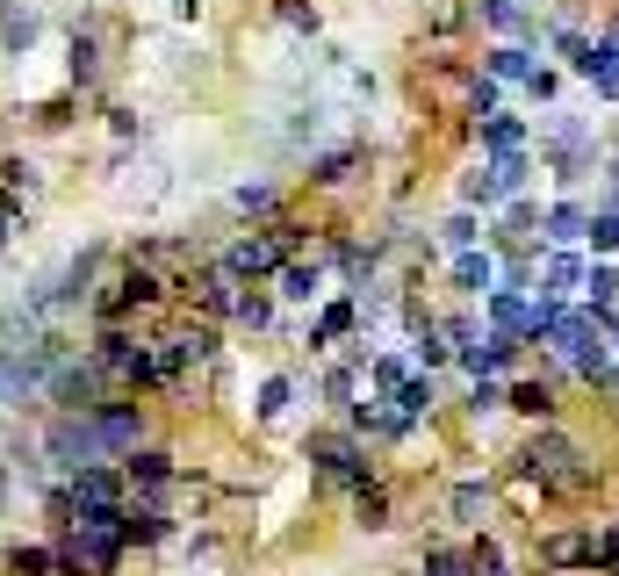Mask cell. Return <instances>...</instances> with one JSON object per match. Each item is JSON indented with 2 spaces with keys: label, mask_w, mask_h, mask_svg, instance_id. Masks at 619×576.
I'll return each mask as SVG.
<instances>
[{
  "label": "cell",
  "mask_w": 619,
  "mask_h": 576,
  "mask_svg": "<svg viewBox=\"0 0 619 576\" xmlns=\"http://www.w3.org/2000/svg\"><path fill=\"white\" fill-rule=\"evenodd\" d=\"M548 346L569 360V375L583 383H612V346H606V317L598 310H562L548 331Z\"/></svg>",
  "instance_id": "1"
},
{
  "label": "cell",
  "mask_w": 619,
  "mask_h": 576,
  "mask_svg": "<svg viewBox=\"0 0 619 576\" xmlns=\"http://www.w3.org/2000/svg\"><path fill=\"white\" fill-rule=\"evenodd\" d=\"M519 468H526V476H540L548 490H591V483H598V468H583V447L569 433H555V426H540L533 439H526Z\"/></svg>",
  "instance_id": "2"
},
{
  "label": "cell",
  "mask_w": 619,
  "mask_h": 576,
  "mask_svg": "<svg viewBox=\"0 0 619 576\" xmlns=\"http://www.w3.org/2000/svg\"><path fill=\"white\" fill-rule=\"evenodd\" d=\"M540 151H548L555 180H583V173H591V159H598V130H591V116H577V109H548V116H540Z\"/></svg>",
  "instance_id": "3"
},
{
  "label": "cell",
  "mask_w": 619,
  "mask_h": 576,
  "mask_svg": "<svg viewBox=\"0 0 619 576\" xmlns=\"http://www.w3.org/2000/svg\"><path fill=\"white\" fill-rule=\"evenodd\" d=\"M43 461H51L58 476L109 461V454H101V439H94V411H51V426H43Z\"/></svg>",
  "instance_id": "4"
},
{
  "label": "cell",
  "mask_w": 619,
  "mask_h": 576,
  "mask_svg": "<svg viewBox=\"0 0 619 576\" xmlns=\"http://www.w3.org/2000/svg\"><path fill=\"white\" fill-rule=\"evenodd\" d=\"M303 454L317 461V476L339 483V490H360V483H375V476H368V447H360L353 426H346V433H310Z\"/></svg>",
  "instance_id": "5"
},
{
  "label": "cell",
  "mask_w": 619,
  "mask_h": 576,
  "mask_svg": "<svg viewBox=\"0 0 619 576\" xmlns=\"http://www.w3.org/2000/svg\"><path fill=\"white\" fill-rule=\"evenodd\" d=\"M101 383H109V375H101L94 354H87V360L58 354L51 375H43V404H51V411H94V404H101Z\"/></svg>",
  "instance_id": "6"
},
{
  "label": "cell",
  "mask_w": 619,
  "mask_h": 576,
  "mask_svg": "<svg viewBox=\"0 0 619 576\" xmlns=\"http://www.w3.org/2000/svg\"><path fill=\"white\" fill-rule=\"evenodd\" d=\"M159 296H166V281L152 275V267H138V260H130L123 275H109V281L94 288V317H101V325H123L130 310H152Z\"/></svg>",
  "instance_id": "7"
},
{
  "label": "cell",
  "mask_w": 619,
  "mask_h": 576,
  "mask_svg": "<svg viewBox=\"0 0 619 576\" xmlns=\"http://www.w3.org/2000/svg\"><path fill=\"white\" fill-rule=\"evenodd\" d=\"M94 360H101V375H109V383H138V389H152V383H159V354H152V346H138L123 325L101 331Z\"/></svg>",
  "instance_id": "8"
},
{
  "label": "cell",
  "mask_w": 619,
  "mask_h": 576,
  "mask_svg": "<svg viewBox=\"0 0 619 576\" xmlns=\"http://www.w3.org/2000/svg\"><path fill=\"white\" fill-rule=\"evenodd\" d=\"M94 439H101V454H109V461L138 454V447H144V411H138L130 397H101V404H94Z\"/></svg>",
  "instance_id": "9"
},
{
  "label": "cell",
  "mask_w": 619,
  "mask_h": 576,
  "mask_svg": "<svg viewBox=\"0 0 619 576\" xmlns=\"http://www.w3.org/2000/svg\"><path fill=\"white\" fill-rule=\"evenodd\" d=\"M289 267V252H281V238L267 231V238H231L223 246V275L231 281H260V275H281Z\"/></svg>",
  "instance_id": "10"
},
{
  "label": "cell",
  "mask_w": 619,
  "mask_h": 576,
  "mask_svg": "<svg viewBox=\"0 0 619 576\" xmlns=\"http://www.w3.org/2000/svg\"><path fill=\"white\" fill-rule=\"evenodd\" d=\"M461 368L476 375V383H505L511 368H519V339H511V331H490V339H476V346H461Z\"/></svg>",
  "instance_id": "11"
},
{
  "label": "cell",
  "mask_w": 619,
  "mask_h": 576,
  "mask_svg": "<svg viewBox=\"0 0 619 576\" xmlns=\"http://www.w3.org/2000/svg\"><path fill=\"white\" fill-rule=\"evenodd\" d=\"M209 354H217V339H209V331H173V339H159V383H180V375L202 368Z\"/></svg>",
  "instance_id": "12"
},
{
  "label": "cell",
  "mask_w": 619,
  "mask_h": 576,
  "mask_svg": "<svg viewBox=\"0 0 619 576\" xmlns=\"http://www.w3.org/2000/svg\"><path fill=\"white\" fill-rule=\"evenodd\" d=\"M43 37V14L22 8V0H0V58H29Z\"/></svg>",
  "instance_id": "13"
},
{
  "label": "cell",
  "mask_w": 619,
  "mask_h": 576,
  "mask_svg": "<svg viewBox=\"0 0 619 576\" xmlns=\"http://www.w3.org/2000/svg\"><path fill=\"white\" fill-rule=\"evenodd\" d=\"M583 275H591V267H583V252L555 246L548 260H540V296H548V302H569V296L583 288Z\"/></svg>",
  "instance_id": "14"
},
{
  "label": "cell",
  "mask_w": 619,
  "mask_h": 576,
  "mask_svg": "<svg viewBox=\"0 0 619 576\" xmlns=\"http://www.w3.org/2000/svg\"><path fill=\"white\" fill-rule=\"evenodd\" d=\"M296 397H317V389H310V383H296V375H267L260 397H252V418H260V426H281Z\"/></svg>",
  "instance_id": "15"
},
{
  "label": "cell",
  "mask_w": 619,
  "mask_h": 576,
  "mask_svg": "<svg viewBox=\"0 0 619 576\" xmlns=\"http://www.w3.org/2000/svg\"><path fill=\"white\" fill-rule=\"evenodd\" d=\"M123 483H130V490H144V497H159L166 483H173V454H159V447L123 454Z\"/></svg>",
  "instance_id": "16"
},
{
  "label": "cell",
  "mask_w": 619,
  "mask_h": 576,
  "mask_svg": "<svg viewBox=\"0 0 619 576\" xmlns=\"http://www.w3.org/2000/svg\"><path fill=\"white\" fill-rule=\"evenodd\" d=\"M583 231H591V209L583 202H548L540 209V238H548V246H583Z\"/></svg>",
  "instance_id": "17"
},
{
  "label": "cell",
  "mask_w": 619,
  "mask_h": 576,
  "mask_svg": "<svg viewBox=\"0 0 619 576\" xmlns=\"http://www.w3.org/2000/svg\"><path fill=\"white\" fill-rule=\"evenodd\" d=\"M447 275H455L461 296H490V288H497V252H490V246H468V252H455V267H447Z\"/></svg>",
  "instance_id": "18"
},
{
  "label": "cell",
  "mask_w": 619,
  "mask_h": 576,
  "mask_svg": "<svg viewBox=\"0 0 619 576\" xmlns=\"http://www.w3.org/2000/svg\"><path fill=\"white\" fill-rule=\"evenodd\" d=\"M166 534H173V519L159 505H138V497L123 505V548H159Z\"/></svg>",
  "instance_id": "19"
},
{
  "label": "cell",
  "mask_w": 619,
  "mask_h": 576,
  "mask_svg": "<svg viewBox=\"0 0 619 576\" xmlns=\"http://www.w3.org/2000/svg\"><path fill=\"white\" fill-rule=\"evenodd\" d=\"M274 281H281L274 288L281 302H317V296H325V260H289Z\"/></svg>",
  "instance_id": "20"
},
{
  "label": "cell",
  "mask_w": 619,
  "mask_h": 576,
  "mask_svg": "<svg viewBox=\"0 0 619 576\" xmlns=\"http://www.w3.org/2000/svg\"><path fill=\"white\" fill-rule=\"evenodd\" d=\"M66 80H72V87H94V80H101V37H94V29H72V43H66Z\"/></svg>",
  "instance_id": "21"
},
{
  "label": "cell",
  "mask_w": 619,
  "mask_h": 576,
  "mask_svg": "<svg viewBox=\"0 0 619 576\" xmlns=\"http://www.w3.org/2000/svg\"><path fill=\"white\" fill-rule=\"evenodd\" d=\"M360 166H368V151H360V145H339V151H325V159H310V188H346Z\"/></svg>",
  "instance_id": "22"
},
{
  "label": "cell",
  "mask_w": 619,
  "mask_h": 576,
  "mask_svg": "<svg viewBox=\"0 0 619 576\" xmlns=\"http://www.w3.org/2000/svg\"><path fill=\"white\" fill-rule=\"evenodd\" d=\"M482 151H526V138H533V123H526V116H505V109H497V116H482Z\"/></svg>",
  "instance_id": "23"
},
{
  "label": "cell",
  "mask_w": 619,
  "mask_h": 576,
  "mask_svg": "<svg viewBox=\"0 0 619 576\" xmlns=\"http://www.w3.org/2000/svg\"><path fill=\"white\" fill-rule=\"evenodd\" d=\"M482 166H490L497 195H505V202H511V195H526V173H533V151H490V159H482Z\"/></svg>",
  "instance_id": "24"
},
{
  "label": "cell",
  "mask_w": 619,
  "mask_h": 576,
  "mask_svg": "<svg viewBox=\"0 0 619 576\" xmlns=\"http://www.w3.org/2000/svg\"><path fill=\"white\" fill-rule=\"evenodd\" d=\"M533 51H526V43H497V51H490V80L497 87H526V80H533Z\"/></svg>",
  "instance_id": "25"
},
{
  "label": "cell",
  "mask_w": 619,
  "mask_h": 576,
  "mask_svg": "<svg viewBox=\"0 0 619 576\" xmlns=\"http://www.w3.org/2000/svg\"><path fill=\"white\" fill-rule=\"evenodd\" d=\"M353 325H360V302H353V296L325 302V317H317V325H310V346H317V354H325V346H331V339H346V331H353Z\"/></svg>",
  "instance_id": "26"
},
{
  "label": "cell",
  "mask_w": 619,
  "mask_h": 576,
  "mask_svg": "<svg viewBox=\"0 0 619 576\" xmlns=\"http://www.w3.org/2000/svg\"><path fill=\"white\" fill-rule=\"evenodd\" d=\"M411 375H418V360H411V354H375V360H368V383H375V397H397V389L411 383Z\"/></svg>",
  "instance_id": "27"
},
{
  "label": "cell",
  "mask_w": 619,
  "mask_h": 576,
  "mask_svg": "<svg viewBox=\"0 0 619 576\" xmlns=\"http://www.w3.org/2000/svg\"><path fill=\"white\" fill-rule=\"evenodd\" d=\"M505 411L540 418V426H548V418H555V389H548V383H511V389H505Z\"/></svg>",
  "instance_id": "28"
},
{
  "label": "cell",
  "mask_w": 619,
  "mask_h": 576,
  "mask_svg": "<svg viewBox=\"0 0 619 576\" xmlns=\"http://www.w3.org/2000/svg\"><path fill=\"white\" fill-rule=\"evenodd\" d=\"M482 512H490V483H455V497H447V519L455 526H482Z\"/></svg>",
  "instance_id": "29"
},
{
  "label": "cell",
  "mask_w": 619,
  "mask_h": 576,
  "mask_svg": "<svg viewBox=\"0 0 619 576\" xmlns=\"http://www.w3.org/2000/svg\"><path fill=\"white\" fill-rule=\"evenodd\" d=\"M591 548H598V534H548V569H583L591 563Z\"/></svg>",
  "instance_id": "30"
},
{
  "label": "cell",
  "mask_w": 619,
  "mask_h": 576,
  "mask_svg": "<svg viewBox=\"0 0 619 576\" xmlns=\"http://www.w3.org/2000/svg\"><path fill=\"white\" fill-rule=\"evenodd\" d=\"M482 22H490V29H505V37H540V22L519 8V0H482Z\"/></svg>",
  "instance_id": "31"
},
{
  "label": "cell",
  "mask_w": 619,
  "mask_h": 576,
  "mask_svg": "<svg viewBox=\"0 0 619 576\" xmlns=\"http://www.w3.org/2000/svg\"><path fill=\"white\" fill-rule=\"evenodd\" d=\"M583 310H598V317H612V310H619V275H612L606 260H598L591 275H583Z\"/></svg>",
  "instance_id": "32"
},
{
  "label": "cell",
  "mask_w": 619,
  "mask_h": 576,
  "mask_svg": "<svg viewBox=\"0 0 619 576\" xmlns=\"http://www.w3.org/2000/svg\"><path fill=\"white\" fill-rule=\"evenodd\" d=\"M389 404H397V411H403V418H411V426H418V418H426L432 404H440V383H432V375H411V383H403V389H397V397H389Z\"/></svg>",
  "instance_id": "33"
},
{
  "label": "cell",
  "mask_w": 619,
  "mask_h": 576,
  "mask_svg": "<svg viewBox=\"0 0 619 576\" xmlns=\"http://www.w3.org/2000/svg\"><path fill=\"white\" fill-rule=\"evenodd\" d=\"M231 317H238L246 331H267V325H274V296H267V288H238Z\"/></svg>",
  "instance_id": "34"
},
{
  "label": "cell",
  "mask_w": 619,
  "mask_h": 576,
  "mask_svg": "<svg viewBox=\"0 0 619 576\" xmlns=\"http://www.w3.org/2000/svg\"><path fill=\"white\" fill-rule=\"evenodd\" d=\"M353 519L368 526V534H382V526H389V490H382V483H360V490H353Z\"/></svg>",
  "instance_id": "35"
},
{
  "label": "cell",
  "mask_w": 619,
  "mask_h": 576,
  "mask_svg": "<svg viewBox=\"0 0 619 576\" xmlns=\"http://www.w3.org/2000/svg\"><path fill=\"white\" fill-rule=\"evenodd\" d=\"M505 195H497V180H490V166H468L461 173V209H497Z\"/></svg>",
  "instance_id": "36"
},
{
  "label": "cell",
  "mask_w": 619,
  "mask_h": 576,
  "mask_svg": "<svg viewBox=\"0 0 619 576\" xmlns=\"http://www.w3.org/2000/svg\"><path fill=\"white\" fill-rule=\"evenodd\" d=\"M482 238V224H476V209H455V217L440 224V252H468Z\"/></svg>",
  "instance_id": "37"
},
{
  "label": "cell",
  "mask_w": 619,
  "mask_h": 576,
  "mask_svg": "<svg viewBox=\"0 0 619 576\" xmlns=\"http://www.w3.org/2000/svg\"><path fill=\"white\" fill-rule=\"evenodd\" d=\"M231 202H238V209H252V217H274V209H281V195H274V180H238V188H231Z\"/></svg>",
  "instance_id": "38"
},
{
  "label": "cell",
  "mask_w": 619,
  "mask_h": 576,
  "mask_svg": "<svg viewBox=\"0 0 619 576\" xmlns=\"http://www.w3.org/2000/svg\"><path fill=\"white\" fill-rule=\"evenodd\" d=\"M8 569L14 576H58V548H37V540H29V548H8Z\"/></svg>",
  "instance_id": "39"
},
{
  "label": "cell",
  "mask_w": 619,
  "mask_h": 576,
  "mask_svg": "<svg viewBox=\"0 0 619 576\" xmlns=\"http://www.w3.org/2000/svg\"><path fill=\"white\" fill-rule=\"evenodd\" d=\"M583 246L606 260V252H619V209H591V231H583Z\"/></svg>",
  "instance_id": "40"
},
{
  "label": "cell",
  "mask_w": 619,
  "mask_h": 576,
  "mask_svg": "<svg viewBox=\"0 0 619 576\" xmlns=\"http://www.w3.org/2000/svg\"><path fill=\"white\" fill-rule=\"evenodd\" d=\"M468 576H505V548H497L490 534L468 540Z\"/></svg>",
  "instance_id": "41"
},
{
  "label": "cell",
  "mask_w": 619,
  "mask_h": 576,
  "mask_svg": "<svg viewBox=\"0 0 619 576\" xmlns=\"http://www.w3.org/2000/svg\"><path fill=\"white\" fill-rule=\"evenodd\" d=\"M274 22L296 29V37H317V8L310 0H274Z\"/></svg>",
  "instance_id": "42"
},
{
  "label": "cell",
  "mask_w": 619,
  "mask_h": 576,
  "mask_svg": "<svg viewBox=\"0 0 619 576\" xmlns=\"http://www.w3.org/2000/svg\"><path fill=\"white\" fill-rule=\"evenodd\" d=\"M29 188H37V166L29 159H0V195L14 202V195H29Z\"/></svg>",
  "instance_id": "43"
},
{
  "label": "cell",
  "mask_w": 619,
  "mask_h": 576,
  "mask_svg": "<svg viewBox=\"0 0 619 576\" xmlns=\"http://www.w3.org/2000/svg\"><path fill=\"white\" fill-rule=\"evenodd\" d=\"M426 576H468V548H426Z\"/></svg>",
  "instance_id": "44"
},
{
  "label": "cell",
  "mask_w": 619,
  "mask_h": 576,
  "mask_svg": "<svg viewBox=\"0 0 619 576\" xmlns=\"http://www.w3.org/2000/svg\"><path fill=\"white\" fill-rule=\"evenodd\" d=\"M468 411H505V383H476V389H468Z\"/></svg>",
  "instance_id": "45"
},
{
  "label": "cell",
  "mask_w": 619,
  "mask_h": 576,
  "mask_svg": "<svg viewBox=\"0 0 619 576\" xmlns=\"http://www.w3.org/2000/svg\"><path fill=\"white\" fill-rule=\"evenodd\" d=\"M591 569H619V519L598 534V548H591Z\"/></svg>",
  "instance_id": "46"
},
{
  "label": "cell",
  "mask_w": 619,
  "mask_h": 576,
  "mask_svg": "<svg viewBox=\"0 0 619 576\" xmlns=\"http://www.w3.org/2000/svg\"><path fill=\"white\" fill-rule=\"evenodd\" d=\"M526 95H533V101H540V109H555V95H562V80H555V72H548V66H540V72H533V80H526Z\"/></svg>",
  "instance_id": "47"
},
{
  "label": "cell",
  "mask_w": 619,
  "mask_h": 576,
  "mask_svg": "<svg viewBox=\"0 0 619 576\" xmlns=\"http://www.w3.org/2000/svg\"><path fill=\"white\" fill-rule=\"evenodd\" d=\"M468 109H476V116H497V80H490V72L468 87Z\"/></svg>",
  "instance_id": "48"
},
{
  "label": "cell",
  "mask_w": 619,
  "mask_h": 576,
  "mask_svg": "<svg viewBox=\"0 0 619 576\" xmlns=\"http://www.w3.org/2000/svg\"><path fill=\"white\" fill-rule=\"evenodd\" d=\"M591 87H598V101H619V58H606V66L591 72Z\"/></svg>",
  "instance_id": "49"
},
{
  "label": "cell",
  "mask_w": 619,
  "mask_h": 576,
  "mask_svg": "<svg viewBox=\"0 0 619 576\" xmlns=\"http://www.w3.org/2000/svg\"><path fill=\"white\" fill-rule=\"evenodd\" d=\"M325 397H331V404H353V368H331V375H325Z\"/></svg>",
  "instance_id": "50"
},
{
  "label": "cell",
  "mask_w": 619,
  "mask_h": 576,
  "mask_svg": "<svg viewBox=\"0 0 619 576\" xmlns=\"http://www.w3.org/2000/svg\"><path fill=\"white\" fill-rule=\"evenodd\" d=\"M173 14H180V22H194V14H202V0H173Z\"/></svg>",
  "instance_id": "51"
},
{
  "label": "cell",
  "mask_w": 619,
  "mask_h": 576,
  "mask_svg": "<svg viewBox=\"0 0 619 576\" xmlns=\"http://www.w3.org/2000/svg\"><path fill=\"white\" fill-rule=\"evenodd\" d=\"M0 512H8V461H0Z\"/></svg>",
  "instance_id": "52"
},
{
  "label": "cell",
  "mask_w": 619,
  "mask_h": 576,
  "mask_svg": "<svg viewBox=\"0 0 619 576\" xmlns=\"http://www.w3.org/2000/svg\"><path fill=\"white\" fill-rule=\"evenodd\" d=\"M540 576H562V569H540Z\"/></svg>",
  "instance_id": "53"
}]
</instances>
